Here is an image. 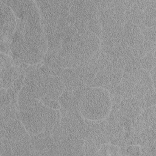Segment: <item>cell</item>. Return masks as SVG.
Returning <instances> with one entry per match:
<instances>
[{"label": "cell", "instance_id": "6da1fadb", "mask_svg": "<svg viewBox=\"0 0 156 156\" xmlns=\"http://www.w3.org/2000/svg\"><path fill=\"white\" fill-rule=\"evenodd\" d=\"M112 100L109 91L102 87L88 88L79 102L81 116L89 121L105 119L112 110Z\"/></svg>", "mask_w": 156, "mask_h": 156}, {"label": "cell", "instance_id": "7a4b0ae2", "mask_svg": "<svg viewBox=\"0 0 156 156\" xmlns=\"http://www.w3.org/2000/svg\"><path fill=\"white\" fill-rule=\"evenodd\" d=\"M20 116L26 130L32 136L51 132L57 118L56 110L47 107L40 100L29 109L21 111Z\"/></svg>", "mask_w": 156, "mask_h": 156}, {"label": "cell", "instance_id": "3957f363", "mask_svg": "<svg viewBox=\"0 0 156 156\" xmlns=\"http://www.w3.org/2000/svg\"><path fill=\"white\" fill-rule=\"evenodd\" d=\"M27 45L43 56L48 49V39L41 22L26 23L24 39Z\"/></svg>", "mask_w": 156, "mask_h": 156}, {"label": "cell", "instance_id": "277c9868", "mask_svg": "<svg viewBox=\"0 0 156 156\" xmlns=\"http://www.w3.org/2000/svg\"><path fill=\"white\" fill-rule=\"evenodd\" d=\"M65 85L57 76L43 75L40 77L34 92L39 100L42 99L57 100L63 94Z\"/></svg>", "mask_w": 156, "mask_h": 156}, {"label": "cell", "instance_id": "5b68a950", "mask_svg": "<svg viewBox=\"0 0 156 156\" xmlns=\"http://www.w3.org/2000/svg\"><path fill=\"white\" fill-rule=\"evenodd\" d=\"M69 14L87 25L88 21L98 17V7L94 1H73L69 9Z\"/></svg>", "mask_w": 156, "mask_h": 156}, {"label": "cell", "instance_id": "8992f818", "mask_svg": "<svg viewBox=\"0 0 156 156\" xmlns=\"http://www.w3.org/2000/svg\"><path fill=\"white\" fill-rule=\"evenodd\" d=\"M3 133L4 138L10 143H14L30 136L21 121L18 119H10L5 123L4 132H2V134Z\"/></svg>", "mask_w": 156, "mask_h": 156}, {"label": "cell", "instance_id": "52a82bcc", "mask_svg": "<svg viewBox=\"0 0 156 156\" xmlns=\"http://www.w3.org/2000/svg\"><path fill=\"white\" fill-rule=\"evenodd\" d=\"M38 100L31 87L27 85H24L20 90L18 98V104L20 112L26 110L32 107Z\"/></svg>", "mask_w": 156, "mask_h": 156}, {"label": "cell", "instance_id": "ba28073f", "mask_svg": "<svg viewBox=\"0 0 156 156\" xmlns=\"http://www.w3.org/2000/svg\"><path fill=\"white\" fill-rule=\"evenodd\" d=\"M155 52L152 53L147 52L141 58L140 65L142 69L150 71L152 69L155 67Z\"/></svg>", "mask_w": 156, "mask_h": 156}, {"label": "cell", "instance_id": "9c48e42d", "mask_svg": "<svg viewBox=\"0 0 156 156\" xmlns=\"http://www.w3.org/2000/svg\"><path fill=\"white\" fill-rule=\"evenodd\" d=\"M144 40L155 43V26L141 29Z\"/></svg>", "mask_w": 156, "mask_h": 156}, {"label": "cell", "instance_id": "30bf717a", "mask_svg": "<svg viewBox=\"0 0 156 156\" xmlns=\"http://www.w3.org/2000/svg\"><path fill=\"white\" fill-rule=\"evenodd\" d=\"M44 105L47 107L53 108L54 110H58L60 108V104L57 100H52V99H42L40 100Z\"/></svg>", "mask_w": 156, "mask_h": 156}, {"label": "cell", "instance_id": "8fae6325", "mask_svg": "<svg viewBox=\"0 0 156 156\" xmlns=\"http://www.w3.org/2000/svg\"><path fill=\"white\" fill-rule=\"evenodd\" d=\"M127 151L131 152L130 154H140L139 153H138V152L140 151V147L138 146H130L129 147H127Z\"/></svg>", "mask_w": 156, "mask_h": 156}]
</instances>
